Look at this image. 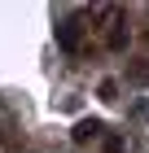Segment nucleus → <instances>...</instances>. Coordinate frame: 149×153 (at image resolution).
Here are the masks:
<instances>
[{
    "label": "nucleus",
    "mask_w": 149,
    "mask_h": 153,
    "mask_svg": "<svg viewBox=\"0 0 149 153\" xmlns=\"http://www.w3.org/2000/svg\"><path fill=\"white\" fill-rule=\"evenodd\" d=\"M83 18V13H79ZM75 13H66V18H57V26H53V35H57V48L66 53V57H79L83 53V26Z\"/></svg>",
    "instance_id": "obj_1"
},
{
    "label": "nucleus",
    "mask_w": 149,
    "mask_h": 153,
    "mask_svg": "<svg viewBox=\"0 0 149 153\" xmlns=\"http://www.w3.org/2000/svg\"><path fill=\"white\" fill-rule=\"evenodd\" d=\"M70 136H75V144H88V140H101V136H105V123H101V118H79Z\"/></svg>",
    "instance_id": "obj_2"
},
{
    "label": "nucleus",
    "mask_w": 149,
    "mask_h": 153,
    "mask_svg": "<svg viewBox=\"0 0 149 153\" xmlns=\"http://www.w3.org/2000/svg\"><path fill=\"white\" fill-rule=\"evenodd\" d=\"M105 48H110V53H123V48H127V26H123V22H114V26H110Z\"/></svg>",
    "instance_id": "obj_3"
},
{
    "label": "nucleus",
    "mask_w": 149,
    "mask_h": 153,
    "mask_svg": "<svg viewBox=\"0 0 149 153\" xmlns=\"http://www.w3.org/2000/svg\"><path fill=\"white\" fill-rule=\"evenodd\" d=\"M97 96H101V101H118V83H114V79H105L101 88H97Z\"/></svg>",
    "instance_id": "obj_4"
},
{
    "label": "nucleus",
    "mask_w": 149,
    "mask_h": 153,
    "mask_svg": "<svg viewBox=\"0 0 149 153\" xmlns=\"http://www.w3.org/2000/svg\"><path fill=\"white\" fill-rule=\"evenodd\" d=\"M105 153H123V136H105Z\"/></svg>",
    "instance_id": "obj_5"
}]
</instances>
